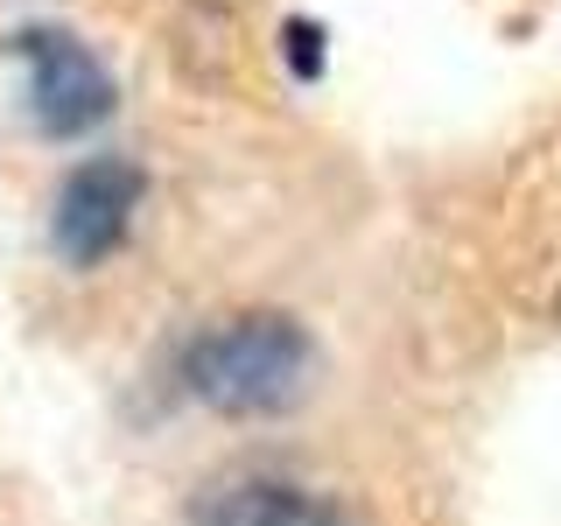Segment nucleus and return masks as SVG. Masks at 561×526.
Returning a JSON list of instances; mask_svg holds the SVG:
<instances>
[{"mask_svg": "<svg viewBox=\"0 0 561 526\" xmlns=\"http://www.w3.org/2000/svg\"><path fill=\"white\" fill-rule=\"evenodd\" d=\"M8 49L28 64V119L49 140H78L113 113V78L70 28H22Z\"/></svg>", "mask_w": 561, "mask_h": 526, "instance_id": "f03ea898", "label": "nucleus"}, {"mask_svg": "<svg viewBox=\"0 0 561 526\" xmlns=\"http://www.w3.org/2000/svg\"><path fill=\"white\" fill-rule=\"evenodd\" d=\"M316 344L295 316L280 309H245L225 323L197 330L183 344V386L210 414H280L309 393Z\"/></svg>", "mask_w": 561, "mask_h": 526, "instance_id": "f257e3e1", "label": "nucleus"}, {"mask_svg": "<svg viewBox=\"0 0 561 526\" xmlns=\"http://www.w3.org/2000/svg\"><path fill=\"white\" fill-rule=\"evenodd\" d=\"M554 323H561V295H554Z\"/></svg>", "mask_w": 561, "mask_h": 526, "instance_id": "39448f33", "label": "nucleus"}, {"mask_svg": "<svg viewBox=\"0 0 561 526\" xmlns=\"http://www.w3.org/2000/svg\"><path fill=\"white\" fill-rule=\"evenodd\" d=\"M204 526H365V519L288 478H245V484H225L204 505Z\"/></svg>", "mask_w": 561, "mask_h": 526, "instance_id": "20e7f679", "label": "nucleus"}, {"mask_svg": "<svg viewBox=\"0 0 561 526\" xmlns=\"http://www.w3.org/2000/svg\"><path fill=\"white\" fill-rule=\"evenodd\" d=\"M148 197V175L134 162H119V155H92V162H78L64 175L57 190V210H49V239H57V253L70 267H99L105 253H119V239H127L134 210Z\"/></svg>", "mask_w": 561, "mask_h": 526, "instance_id": "7ed1b4c3", "label": "nucleus"}]
</instances>
